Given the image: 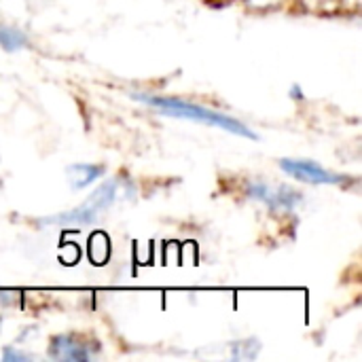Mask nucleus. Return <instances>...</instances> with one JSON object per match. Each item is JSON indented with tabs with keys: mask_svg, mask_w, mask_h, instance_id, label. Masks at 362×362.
<instances>
[{
	"mask_svg": "<svg viewBox=\"0 0 362 362\" xmlns=\"http://www.w3.org/2000/svg\"><path fill=\"white\" fill-rule=\"evenodd\" d=\"M134 98L142 104H146L148 108L174 117V119H187V121H195L208 127H218L223 132H229L233 136L246 138V140H259V134L255 129H250L244 121L214 110V108H206L202 104L195 102H187L182 98H174V95H157V93H134Z\"/></svg>",
	"mask_w": 362,
	"mask_h": 362,
	"instance_id": "f257e3e1",
	"label": "nucleus"
},
{
	"mask_svg": "<svg viewBox=\"0 0 362 362\" xmlns=\"http://www.w3.org/2000/svg\"><path fill=\"white\" fill-rule=\"evenodd\" d=\"M119 178H110L106 182H102L81 206L62 212V214H53L42 218V225H68V227H78V225H93L119 197Z\"/></svg>",
	"mask_w": 362,
	"mask_h": 362,
	"instance_id": "f03ea898",
	"label": "nucleus"
},
{
	"mask_svg": "<svg viewBox=\"0 0 362 362\" xmlns=\"http://www.w3.org/2000/svg\"><path fill=\"white\" fill-rule=\"evenodd\" d=\"M0 47L4 51H8V53L21 51V49L28 47V36L21 30H17V28L0 23Z\"/></svg>",
	"mask_w": 362,
	"mask_h": 362,
	"instance_id": "0eeeda50",
	"label": "nucleus"
},
{
	"mask_svg": "<svg viewBox=\"0 0 362 362\" xmlns=\"http://www.w3.org/2000/svg\"><path fill=\"white\" fill-rule=\"evenodd\" d=\"M246 195L261 202L274 212H291L303 204V193L286 185H269L263 180H252L246 185Z\"/></svg>",
	"mask_w": 362,
	"mask_h": 362,
	"instance_id": "7ed1b4c3",
	"label": "nucleus"
},
{
	"mask_svg": "<svg viewBox=\"0 0 362 362\" xmlns=\"http://www.w3.org/2000/svg\"><path fill=\"white\" fill-rule=\"evenodd\" d=\"M280 170L288 176H293L295 180L301 182H310V185H348V176L331 172L327 168H322L318 161L314 159H293V157H284L280 159Z\"/></svg>",
	"mask_w": 362,
	"mask_h": 362,
	"instance_id": "20e7f679",
	"label": "nucleus"
},
{
	"mask_svg": "<svg viewBox=\"0 0 362 362\" xmlns=\"http://www.w3.org/2000/svg\"><path fill=\"white\" fill-rule=\"evenodd\" d=\"M104 165L100 163H74V165H68L66 170V178H68V185L70 189L74 191H83L87 189L89 185H93L95 180H100L104 176Z\"/></svg>",
	"mask_w": 362,
	"mask_h": 362,
	"instance_id": "423d86ee",
	"label": "nucleus"
},
{
	"mask_svg": "<svg viewBox=\"0 0 362 362\" xmlns=\"http://www.w3.org/2000/svg\"><path fill=\"white\" fill-rule=\"evenodd\" d=\"M30 358H32L30 354H25V352L17 350L15 346H6V348L2 350V361L4 362H21V361H30Z\"/></svg>",
	"mask_w": 362,
	"mask_h": 362,
	"instance_id": "6e6552de",
	"label": "nucleus"
},
{
	"mask_svg": "<svg viewBox=\"0 0 362 362\" xmlns=\"http://www.w3.org/2000/svg\"><path fill=\"white\" fill-rule=\"evenodd\" d=\"M100 352L98 344H91L78 335L72 333H62L55 335L49 344V356L53 361H68V362H87L95 358Z\"/></svg>",
	"mask_w": 362,
	"mask_h": 362,
	"instance_id": "39448f33",
	"label": "nucleus"
}]
</instances>
